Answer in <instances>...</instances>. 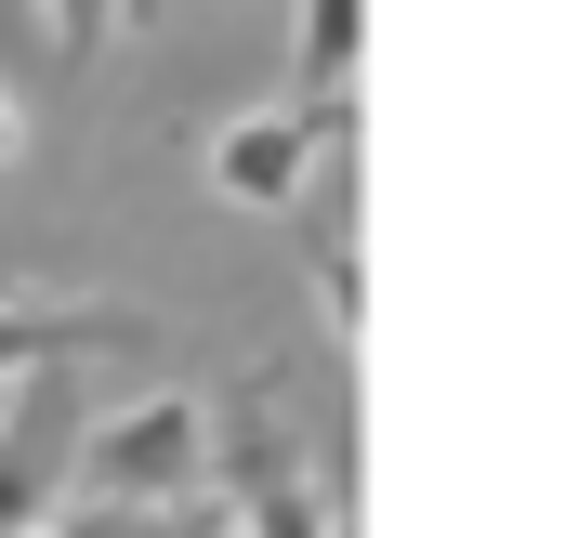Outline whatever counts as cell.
I'll list each match as a JSON object with an SVG mask.
<instances>
[{
    "label": "cell",
    "mask_w": 565,
    "mask_h": 538,
    "mask_svg": "<svg viewBox=\"0 0 565 538\" xmlns=\"http://www.w3.org/2000/svg\"><path fill=\"white\" fill-rule=\"evenodd\" d=\"M198 473H211V407L198 395H145V407L79 433V486L93 499H198Z\"/></svg>",
    "instance_id": "obj_1"
},
{
    "label": "cell",
    "mask_w": 565,
    "mask_h": 538,
    "mask_svg": "<svg viewBox=\"0 0 565 538\" xmlns=\"http://www.w3.org/2000/svg\"><path fill=\"white\" fill-rule=\"evenodd\" d=\"M224 486H237V526H250V538H342L329 486L302 473V446H289V420H277V368H264V381H237V433H224Z\"/></svg>",
    "instance_id": "obj_2"
},
{
    "label": "cell",
    "mask_w": 565,
    "mask_h": 538,
    "mask_svg": "<svg viewBox=\"0 0 565 538\" xmlns=\"http://www.w3.org/2000/svg\"><path fill=\"white\" fill-rule=\"evenodd\" d=\"M329 132H342L329 93H302L277 119H224V132H211V197H224V211H302V171H316Z\"/></svg>",
    "instance_id": "obj_3"
},
{
    "label": "cell",
    "mask_w": 565,
    "mask_h": 538,
    "mask_svg": "<svg viewBox=\"0 0 565 538\" xmlns=\"http://www.w3.org/2000/svg\"><path fill=\"white\" fill-rule=\"evenodd\" d=\"M145 342V315L119 302H0V381H40L53 355H119Z\"/></svg>",
    "instance_id": "obj_4"
},
{
    "label": "cell",
    "mask_w": 565,
    "mask_h": 538,
    "mask_svg": "<svg viewBox=\"0 0 565 538\" xmlns=\"http://www.w3.org/2000/svg\"><path fill=\"white\" fill-rule=\"evenodd\" d=\"M355 40H369V0H302V93H342L355 79Z\"/></svg>",
    "instance_id": "obj_5"
},
{
    "label": "cell",
    "mask_w": 565,
    "mask_h": 538,
    "mask_svg": "<svg viewBox=\"0 0 565 538\" xmlns=\"http://www.w3.org/2000/svg\"><path fill=\"white\" fill-rule=\"evenodd\" d=\"M66 538H224L211 513H184V499H93Z\"/></svg>",
    "instance_id": "obj_6"
},
{
    "label": "cell",
    "mask_w": 565,
    "mask_h": 538,
    "mask_svg": "<svg viewBox=\"0 0 565 538\" xmlns=\"http://www.w3.org/2000/svg\"><path fill=\"white\" fill-rule=\"evenodd\" d=\"M40 526V473H26V446H13V381H0V538Z\"/></svg>",
    "instance_id": "obj_7"
},
{
    "label": "cell",
    "mask_w": 565,
    "mask_h": 538,
    "mask_svg": "<svg viewBox=\"0 0 565 538\" xmlns=\"http://www.w3.org/2000/svg\"><path fill=\"white\" fill-rule=\"evenodd\" d=\"M316 302H329V329L355 342V302H369V289H355V250H342L329 224H316Z\"/></svg>",
    "instance_id": "obj_8"
},
{
    "label": "cell",
    "mask_w": 565,
    "mask_h": 538,
    "mask_svg": "<svg viewBox=\"0 0 565 538\" xmlns=\"http://www.w3.org/2000/svg\"><path fill=\"white\" fill-rule=\"evenodd\" d=\"M40 13H53V53H66V66H93V53H106V13H119V0H40Z\"/></svg>",
    "instance_id": "obj_9"
},
{
    "label": "cell",
    "mask_w": 565,
    "mask_h": 538,
    "mask_svg": "<svg viewBox=\"0 0 565 538\" xmlns=\"http://www.w3.org/2000/svg\"><path fill=\"white\" fill-rule=\"evenodd\" d=\"M13 144H26V119H13V93H0V158H13Z\"/></svg>",
    "instance_id": "obj_10"
},
{
    "label": "cell",
    "mask_w": 565,
    "mask_h": 538,
    "mask_svg": "<svg viewBox=\"0 0 565 538\" xmlns=\"http://www.w3.org/2000/svg\"><path fill=\"white\" fill-rule=\"evenodd\" d=\"M119 13H145V0H119Z\"/></svg>",
    "instance_id": "obj_11"
},
{
    "label": "cell",
    "mask_w": 565,
    "mask_h": 538,
    "mask_svg": "<svg viewBox=\"0 0 565 538\" xmlns=\"http://www.w3.org/2000/svg\"><path fill=\"white\" fill-rule=\"evenodd\" d=\"M53 538H66V526H53Z\"/></svg>",
    "instance_id": "obj_12"
}]
</instances>
